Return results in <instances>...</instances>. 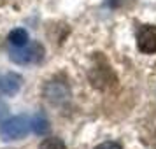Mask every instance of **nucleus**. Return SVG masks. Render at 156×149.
<instances>
[{
  "label": "nucleus",
  "instance_id": "f257e3e1",
  "mask_svg": "<svg viewBox=\"0 0 156 149\" xmlns=\"http://www.w3.org/2000/svg\"><path fill=\"white\" fill-rule=\"evenodd\" d=\"M9 58L18 65H34L42 62L44 58V46L41 42H27L21 48H14L9 51Z\"/></svg>",
  "mask_w": 156,
  "mask_h": 149
},
{
  "label": "nucleus",
  "instance_id": "f03ea898",
  "mask_svg": "<svg viewBox=\"0 0 156 149\" xmlns=\"http://www.w3.org/2000/svg\"><path fill=\"white\" fill-rule=\"evenodd\" d=\"M32 126L27 116H12L0 123V137L4 140H21L27 137L28 128Z\"/></svg>",
  "mask_w": 156,
  "mask_h": 149
},
{
  "label": "nucleus",
  "instance_id": "7ed1b4c3",
  "mask_svg": "<svg viewBox=\"0 0 156 149\" xmlns=\"http://www.w3.org/2000/svg\"><path fill=\"white\" fill-rule=\"evenodd\" d=\"M90 83L97 90H112L116 86V76L107 65H97L90 70Z\"/></svg>",
  "mask_w": 156,
  "mask_h": 149
},
{
  "label": "nucleus",
  "instance_id": "20e7f679",
  "mask_svg": "<svg viewBox=\"0 0 156 149\" xmlns=\"http://www.w3.org/2000/svg\"><path fill=\"white\" fill-rule=\"evenodd\" d=\"M44 98L53 105H60L65 104L70 98V88L62 83V81H49L44 86Z\"/></svg>",
  "mask_w": 156,
  "mask_h": 149
},
{
  "label": "nucleus",
  "instance_id": "39448f33",
  "mask_svg": "<svg viewBox=\"0 0 156 149\" xmlns=\"http://www.w3.org/2000/svg\"><path fill=\"white\" fill-rule=\"evenodd\" d=\"M137 48L146 53H156V27L154 25H142L137 32Z\"/></svg>",
  "mask_w": 156,
  "mask_h": 149
},
{
  "label": "nucleus",
  "instance_id": "423d86ee",
  "mask_svg": "<svg viewBox=\"0 0 156 149\" xmlns=\"http://www.w3.org/2000/svg\"><path fill=\"white\" fill-rule=\"evenodd\" d=\"M23 79L20 74L16 72H5V74H0V93L2 95H16L21 88Z\"/></svg>",
  "mask_w": 156,
  "mask_h": 149
},
{
  "label": "nucleus",
  "instance_id": "0eeeda50",
  "mask_svg": "<svg viewBox=\"0 0 156 149\" xmlns=\"http://www.w3.org/2000/svg\"><path fill=\"white\" fill-rule=\"evenodd\" d=\"M7 41H9V44H12L14 48H21V46H25V44L28 42V32L25 28L11 30L9 35H7Z\"/></svg>",
  "mask_w": 156,
  "mask_h": 149
},
{
  "label": "nucleus",
  "instance_id": "6e6552de",
  "mask_svg": "<svg viewBox=\"0 0 156 149\" xmlns=\"http://www.w3.org/2000/svg\"><path fill=\"white\" fill-rule=\"evenodd\" d=\"M30 125H32V130H34V133H37V135H46V133H48V132L51 130L49 121H48V118H46L44 114H35Z\"/></svg>",
  "mask_w": 156,
  "mask_h": 149
},
{
  "label": "nucleus",
  "instance_id": "1a4fd4ad",
  "mask_svg": "<svg viewBox=\"0 0 156 149\" xmlns=\"http://www.w3.org/2000/svg\"><path fill=\"white\" fill-rule=\"evenodd\" d=\"M39 149H67V146H65L63 140L58 139V137H48V139H44V140L41 142Z\"/></svg>",
  "mask_w": 156,
  "mask_h": 149
},
{
  "label": "nucleus",
  "instance_id": "9d476101",
  "mask_svg": "<svg viewBox=\"0 0 156 149\" xmlns=\"http://www.w3.org/2000/svg\"><path fill=\"white\" fill-rule=\"evenodd\" d=\"M95 149H123L119 144H116V142H104V144H100L97 146Z\"/></svg>",
  "mask_w": 156,
  "mask_h": 149
}]
</instances>
